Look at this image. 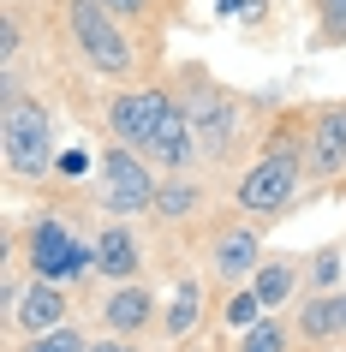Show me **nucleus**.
<instances>
[{"label": "nucleus", "mask_w": 346, "mask_h": 352, "mask_svg": "<svg viewBox=\"0 0 346 352\" xmlns=\"http://www.w3.org/2000/svg\"><path fill=\"white\" fill-rule=\"evenodd\" d=\"M299 173H305V149L292 144V138H274V144L263 149V162L239 179L233 204L245 209V215H281V209L292 204V191H299Z\"/></svg>", "instance_id": "obj_1"}, {"label": "nucleus", "mask_w": 346, "mask_h": 352, "mask_svg": "<svg viewBox=\"0 0 346 352\" xmlns=\"http://www.w3.org/2000/svg\"><path fill=\"white\" fill-rule=\"evenodd\" d=\"M0 149H6V167L19 179H42L54 167V126H48V108L42 102H6V120H0Z\"/></svg>", "instance_id": "obj_2"}, {"label": "nucleus", "mask_w": 346, "mask_h": 352, "mask_svg": "<svg viewBox=\"0 0 346 352\" xmlns=\"http://www.w3.org/2000/svg\"><path fill=\"white\" fill-rule=\"evenodd\" d=\"M66 30H72L78 54L90 60L96 72H108V78H126L131 66H138L131 42L120 36V24H113V12L102 6V0H72V6H66Z\"/></svg>", "instance_id": "obj_3"}, {"label": "nucleus", "mask_w": 346, "mask_h": 352, "mask_svg": "<svg viewBox=\"0 0 346 352\" xmlns=\"http://www.w3.org/2000/svg\"><path fill=\"white\" fill-rule=\"evenodd\" d=\"M155 191H162V179L149 173V155L113 138L102 149V209L108 215H144V209H155Z\"/></svg>", "instance_id": "obj_4"}, {"label": "nucleus", "mask_w": 346, "mask_h": 352, "mask_svg": "<svg viewBox=\"0 0 346 352\" xmlns=\"http://www.w3.org/2000/svg\"><path fill=\"white\" fill-rule=\"evenodd\" d=\"M167 108H173L167 90H120L108 102V131L120 144H131V149H149V138H155V126H162Z\"/></svg>", "instance_id": "obj_5"}, {"label": "nucleus", "mask_w": 346, "mask_h": 352, "mask_svg": "<svg viewBox=\"0 0 346 352\" xmlns=\"http://www.w3.org/2000/svg\"><path fill=\"white\" fill-rule=\"evenodd\" d=\"M185 113H191V126H197V144L209 162H227V149H233L239 138V108H233V96H221L209 90V84H197V96L185 102Z\"/></svg>", "instance_id": "obj_6"}, {"label": "nucleus", "mask_w": 346, "mask_h": 352, "mask_svg": "<svg viewBox=\"0 0 346 352\" xmlns=\"http://www.w3.org/2000/svg\"><path fill=\"white\" fill-rule=\"evenodd\" d=\"M155 167H167V173H185V167L203 155V144H197V126H191V113L173 102V108L162 113V126H155V138H149V149H144Z\"/></svg>", "instance_id": "obj_7"}, {"label": "nucleus", "mask_w": 346, "mask_h": 352, "mask_svg": "<svg viewBox=\"0 0 346 352\" xmlns=\"http://www.w3.org/2000/svg\"><path fill=\"white\" fill-rule=\"evenodd\" d=\"M305 162L323 173V179H334L346 167V108H323L316 120H310V138H305Z\"/></svg>", "instance_id": "obj_8"}, {"label": "nucleus", "mask_w": 346, "mask_h": 352, "mask_svg": "<svg viewBox=\"0 0 346 352\" xmlns=\"http://www.w3.org/2000/svg\"><path fill=\"white\" fill-rule=\"evenodd\" d=\"M12 322H19L24 334H48V329H60V322H66V293H60V280L36 275V280L19 293V311H12Z\"/></svg>", "instance_id": "obj_9"}, {"label": "nucleus", "mask_w": 346, "mask_h": 352, "mask_svg": "<svg viewBox=\"0 0 346 352\" xmlns=\"http://www.w3.org/2000/svg\"><path fill=\"white\" fill-rule=\"evenodd\" d=\"M263 245H257L251 227H227V233H215V251H209V263H215V275L233 287V280H251L257 269H263V257H257Z\"/></svg>", "instance_id": "obj_10"}, {"label": "nucleus", "mask_w": 346, "mask_h": 352, "mask_svg": "<svg viewBox=\"0 0 346 352\" xmlns=\"http://www.w3.org/2000/svg\"><path fill=\"white\" fill-rule=\"evenodd\" d=\"M102 322H108L113 334H144L149 322H155V293H149V287L120 280V287L102 298Z\"/></svg>", "instance_id": "obj_11"}, {"label": "nucleus", "mask_w": 346, "mask_h": 352, "mask_svg": "<svg viewBox=\"0 0 346 352\" xmlns=\"http://www.w3.org/2000/svg\"><path fill=\"white\" fill-rule=\"evenodd\" d=\"M138 257H144V251H138V233H131V227H102V233H96V275H108V280H131L138 275Z\"/></svg>", "instance_id": "obj_12"}, {"label": "nucleus", "mask_w": 346, "mask_h": 352, "mask_svg": "<svg viewBox=\"0 0 346 352\" xmlns=\"http://www.w3.org/2000/svg\"><path fill=\"white\" fill-rule=\"evenodd\" d=\"M299 334L305 340H340L346 334V293H316V298H305L299 305Z\"/></svg>", "instance_id": "obj_13"}, {"label": "nucleus", "mask_w": 346, "mask_h": 352, "mask_svg": "<svg viewBox=\"0 0 346 352\" xmlns=\"http://www.w3.org/2000/svg\"><path fill=\"white\" fill-rule=\"evenodd\" d=\"M251 293L263 298V311H281V305H287V298L299 293V269H292L287 257L263 263V269H257V275H251Z\"/></svg>", "instance_id": "obj_14"}, {"label": "nucleus", "mask_w": 346, "mask_h": 352, "mask_svg": "<svg viewBox=\"0 0 346 352\" xmlns=\"http://www.w3.org/2000/svg\"><path fill=\"white\" fill-rule=\"evenodd\" d=\"M203 191L185 179V173H173V179H162V191H155V215L162 221H185V215H197Z\"/></svg>", "instance_id": "obj_15"}, {"label": "nucleus", "mask_w": 346, "mask_h": 352, "mask_svg": "<svg viewBox=\"0 0 346 352\" xmlns=\"http://www.w3.org/2000/svg\"><path fill=\"white\" fill-rule=\"evenodd\" d=\"M239 352H292V329H287L274 311H263L251 329L239 334Z\"/></svg>", "instance_id": "obj_16"}, {"label": "nucleus", "mask_w": 346, "mask_h": 352, "mask_svg": "<svg viewBox=\"0 0 346 352\" xmlns=\"http://www.w3.org/2000/svg\"><path fill=\"white\" fill-rule=\"evenodd\" d=\"M197 322H203V287L185 280L180 293H173V305H167V334L185 340V334H197Z\"/></svg>", "instance_id": "obj_17"}, {"label": "nucleus", "mask_w": 346, "mask_h": 352, "mask_svg": "<svg viewBox=\"0 0 346 352\" xmlns=\"http://www.w3.org/2000/svg\"><path fill=\"white\" fill-rule=\"evenodd\" d=\"M316 42L346 48V0H316Z\"/></svg>", "instance_id": "obj_18"}, {"label": "nucleus", "mask_w": 346, "mask_h": 352, "mask_svg": "<svg viewBox=\"0 0 346 352\" xmlns=\"http://www.w3.org/2000/svg\"><path fill=\"white\" fill-rule=\"evenodd\" d=\"M24 352H90V340L60 322V329H48V334H30V346H24Z\"/></svg>", "instance_id": "obj_19"}, {"label": "nucleus", "mask_w": 346, "mask_h": 352, "mask_svg": "<svg viewBox=\"0 0 346 352\" xmlns=\"http://www.w3.org/2000/svg\"><path fill=\"white\" fill-rule=\"evenodd\" d=\"M257 316H263V298H257L251 287H245V293H233V298H227V322H233V329H251Z\"/></svg>", "instance_id": "obj_20"}, {"label": "nucleus", "mask_w": 346, "mask_h": 352, "mask_svg": "<svg viewBox=\"0 0 346 352\" xmlns=\"http://www.w3.org/2000/svg\"><path fill=\"white\" fill-rule=\"evenodd\" d=\"M334 280H340V257H334V251H323V257H316V287H323V293H334Z\"/></svg>", "instance_id": "obj_21"}, {"label": "nucleus", "mask_w": 346, "mask_h": 352, "mask_svg": "<svg viewBox=\"0 0 346 352\" xmlns=\"http://www.w3.org/2000/svg\"><path fill=\"white\" fill-rule=\"evenodd\" d=\"M90 352H138L131 334H108V340H90Z\"/></svg>", "instance_id": "obj_22"}, {"label": "nucleus", "mask_w": 346, "mask_h": 352, "mask_svg": "<svg viewBox=\"0 0 346 352\" xmlns=\"http://www.w3.org/2000/svg\"><path fill=\"white\" fill-rule=\"evenodd\" d=\"M102 6H108V12H144L149 0H102Z\"/></svg>", "instance_id": "obj_23"}, {"label": "nucleus", "mask_w": 346, "mask_h": 352, "mask_svg": "<svg viewBox=\"0 0 346 352\" xmlns=\"http://www.w3.org/2000/svg\"><path fill=\"white\" fill-rule=\"evenodd\" d=\"M191 352H203V346H191Z\"/></svg>", "instance_id": "obj_24"}]
</instances>
